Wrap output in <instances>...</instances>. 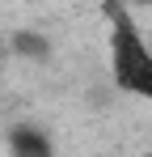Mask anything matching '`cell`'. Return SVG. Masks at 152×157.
<instances>
[{"mask_svg": "<svg viewBox=\"0 0 152 157\" xmlns=\"http://www.w3.org/2000/svg\"><path fill=\"white\" fill-rule=\"evenodd\" d=\"M101 13H106V30H110L106 34V59H110L114 85L131 98L152 102V43L135 26L127 0H101Z\"/></svg>", "mask_w": 152, "mask_h": 157, "instance_id": "obj_1", "label": "cell"}, {"mask_svg": "<svg viewBox=\"0 0 152 157\" xmlns=\"http://www.w3.org/2000/svg\"><path fill=\"white\" fill-rule=\"evenodd\" d=\"M9 153L13 157H55V144L42 128H30V123H17L9 132Z\"/></svg>", "mask_w": 152, "mask_h": 157, "instance_id": "obj_2", "label": "cell"}, {"mask_svg": "<svg viewBox=\"0 0 152 157\" xmlns=\"http://www.w3.org/2000/svg\"><path fill=\"white\" fill-rule=\"evenodd\" d=\"M17 47H21V51H30V55H47V43H38V38H30V34H21V38H17Z\"/></svg>", "mask_w": 152, "mask_h": 157, "instance_id": "obj_3", "label": "cell"}, {"mask_svg": "<svg viewBox=\"0 0 152 157\" xmlns=\"http://www.w3.org/2000/svg\"><path fill=\"white\" fill-rule=\"evenodd\" d=\"M127 4H152V0H127Z\"/></svg>", "mask_w": 152, "mask_h": 157, "instance_id": "obj_4", "label": "cell"}]
</instances>
